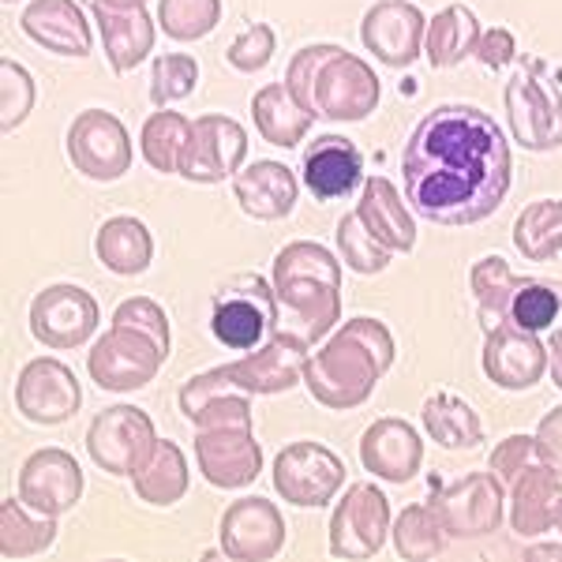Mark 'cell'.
<instances>
[{
  "instance_id": "cell-1",
  "label": "cell",
  "mask_w": 562,
  "mask_h": 562,
  "mask_svg": "<svg viewBox=\"0 0 562 562\" xmlns=\"http://www.w3.org/2000/svg\"><path fill=\"white\" fill-rule=\"evenodd\" d=\"M405 199L435 225H476L510 192V147L492 113L435 105L402 154Z\"/></svg>"
},
{
  "instance_id": "cell-2",
  "label": "cell",
  "mask_w": 562,
  "mask_h": 562,
  "mask_svg": "<svg viewBox=\"0 0 562 562\" xmlns=\"http://www.w3.org/2000/svg\"><path fill=\"white\" fill-rule=\"evenodd\" d=\"M274 334L315 346L341 323V262L315 240H293L274 256Z\"/></svg>"
},
{
  "instance_id": "cell-3",
  "label": "cell",
  "mask_w": 562,
  "mask_h": 562,
  "mask_svg": "<svg viewBox=\"0 0 562 562\" xmlns=\"http://www.w3.org/2000/svg\"><path fill=\"white\" fill-rule=\"evenodd\" d=\"M394 364V338L379 319L357 315L341 323V330L307 357L304 386L319 405L346 413L364 405L375 394V383Z\"/></svg>"
},
{
  "instance_id": "cell-4",
  "label": "cell",
  "mask_w": 562,
  "mask_h": 562,
  "mask_svg": "<svg viewBox=\"0 0 562 562\" xmlns=\"http://www.w3.org/2000/svg\"><path fill=\"white\" fill-rule=\"evenodd\" d=\"M285 87L307 113L338 124L368 121L379 105V76L341 45H304L285 68Z\"/></svg>"
},
{
  "instance_id": "cell-5",
  "label": "cell",
  "mask_w": 562,
  "mask_h": 562,
  "mask_svg": "<svg viewBox=\"0 0 562 562\" xmlns=\"http://www.w3.org/2000/svg\"><path fill=\"white\" fill-rule=\"evenodd\" d=\"M166 357L169 352L150 334L113 323V330H105L94 341V349L87 352V371L102 390L128 394V390H143L147 383H154Z\"/></svg>"
},
{
  "instance_id": "cell-6",
  "label": "cell",
  "mask_w": 562,
  "mask_h": 562,
  "mask_svg": "<svg viewBox=\"0 0 562 562\" xmlns=\"http://www.w3.org/2000/svg\"><path fill=\"white\" fill-rule=\"evenodd\" d=\"M154 420L135 405H113L87 428V454L109 476H132L154 454Z\"/></svg>"
},
{
  "instance_id": "cell-7",
  "label": "cell",
  "mask_w": 562,
  "mask_h": 562,
  "mask_svg": "<svg viewBox=\"0 0 562 562\" xmlns=\"http://www.w3.org/2000/svg\"><path fill=\"white\" fill-rule=\"evenodd\" d=\"M346 487V465L323 442H289L274 458V492L289 506L319 510Z\"/></svg>"
},
{
  "instance_id": "cell-8",
  "label": "cell",
  "mask_w": 562,
  "mask_h": 562,
  "mask_svg": "<svg viewBox=\"0 0 562 562\" xmlns=\"http://www.w3.org/2000/svg\"><path fill=\"white\" fill-rule=\"evenodd\" d=\"M65 150L76 173L102 180V184H113L132 169V135L121 124V116L105 113V109H87L71 121Z\"/></svg>"
},
{
  "instance_id": "cell-9",
  "label": "cell",
  "mask_w": 562,
  "mask_h": 562,
  "mask_svg": "<svg viewBox=\"0 0 562 562\" xmlns=\"http://www.w3.org/2000/svg\"><path fill=\"white\" fill-rule=\"evenodd\" d=\"M506 116L510 132L525 150L543 154L562 147V94L551 83H543L540 71L521 68L506 83Z\"/></svg>"
},
{
  "instance_id": "cell-10",
  "label": "cell",
  "mask_w": 562,
  "mask_h": 562,
  "mask_svg": "<svg viewBox=\"0 0 562 562\" xmlns=\"http://www.w3.org/2000/svg\"><path fill=\"white\" fill-rule=\"evenodd\" d=\"M244 158H248V132L240 121L222 113H206L192 121L184 158H180V177L192 184H222L237 177Z\"/></svg>"
},
{
  "instance_id": "cell-11",
  "label": "cell",
  "mask_w": 562,
  "mask_h": 562,
  "mask_svg": "<svg viewBox=\"0 0 562 562\" xmlns=\"http://www.w3.org/2000/svg\"><path fill=\"white\" fill-rule=\"evenodd\" d=\"M278 326V301H274V285H267L259 274L237 278L225 296L214 304V319L211 330L225 349H259V341L267 338V330Z\"/></svg>"
},
{
  "instance_id": "cell-12",
  "label": "cell",
  "mask_w": 562,
  "mask_h": 562,
  "mask_svg": "<svg viewBox=\"0 0 562 562\" xmlns=\"http://www.w3.org/2000/svg\"><path fill=\"white\" fill-rule=\"evenodd\" d=\"M390 532V498L375 484L360 480L330 514V555L371 559L383 551Z\"/></svg>"
},
{
  "instance_id": "cell-13",
  "label": "cell",
  "mask_w": 562,
  "mask_h": 562,
  "mask_svg": "<svg viewBox=\"0 0 562 562\" xmlns=\"http://www.w3.org/2000/svg\"><path fill=\"white\" fill-rule=\"evenodd\" d=\"M79 405H83V390H79L76 371L53 357L31 360L15 379V409L31 424L57 428L79 413Z\"/></svg>"
},
{
  "instance_id": "cell-14",
  "label": "cell",
  "mask_w": 562,
  "mask_h": 562,
  "mask_svg": "<svg viewBox=\"0 0 562 562\" xmlns=\"http://www.w3.org/2000/svg\"><path fill=\"white\" fill-rule=\"evenodd\" d=\"M98 301L79 285H49L31 304V334L45 349H79L98 330Z\"/></svg>"
},
{
  "instance_id": "cell-15",
  "label": "cell",
  "mask_w": 562,
  "mask_h": 562,
  "mask_svg": "<svg viewBox=\"0 0 562 562\" xmlns=\"http://www.w3.org/2000/svg\"><path fill=\"white\" fill-rule=\"evenodd\" d=\"M442 521H447L450 537L454 540H480L498 532V525L506 518V492L503 480L495 473H469L454 480L439 498Z\"/></svg>"
},
{
  "instance_id": "cell-16",
  "label": "cell",
  "mask_w": 562,
  "mask_h": 562,
  "mask_svg": "<svg viewBox=\"0 0 562 562\" xmlns=\"http://www.w3.org/2000/svg\"><path fill=\"white\" fill-rule=\"evenodd\" d=\"M20 498L42 518H60L83 498V469L60 447L34 450L20 469Z\"/></svg>"
},
{
  "instance_id": "cell-17",
  "label": "cell",
  "mask_w": 562,
  "mask_h": 562,
  "mask_svg": "<svg viewBox=\"0 0 562 562\" xmlns=\"http://www.w3.org/2000/svg\"><path fill=\"white\" fill-rule=\"evenodd\" d=\"M424 38H428V20L409 0H379L360 23L364 49L375 53V60H383L386 68H409L424 53Z\"/></svg>"
},
{
  "instance_id": "cell-18",
  "label": "cell",
  "mask_w": 562,
  "mask_h": 562,
  "mask_svg": "<svg viewBox=\"0 0 562 562\" xmlns=\"http://www.w3.org/2000/svg\"><path fill=\"white\" fill-rule=\"evenodd\" d=\"M195 461L206 484L237 492V487L256 484L262 473V447L251 428H199Z\"/></svg>"
},
{
  "instance_id": "cell-19",
  "label": "cell",
  "mask_w": 562,
  "mask_h": 562,
  "mask_svg": "<svg viewBox=\"0 0 562 562\" xmlns=\"http://www.w3.org/2000/svg\"><path fill=\"white\" fill-rule=\"evenodd\" d=\"M285 548V518L270 498H237L222 514V551L237 562H270Z\"/></svg>"
},
{
  "instance_id": "cell-20",
  "label": "cell",
  "mask_w": 562,
  "mask_h": 562,
  "mask_svg": "<svg viewBox=\"0 0 562 562\" xmlns=\"http://www.w3.org/2000/svg\"><path fill=\"white\" fill-rule=\"evenodd\" d=\"M548 371V346L537 330H525L518 323H503L487 330L484 338V375L498 390H529Z\"/></svg>"
},
{
  "instance_id": "cell-21",
  "label": "cell",
  "mask_w": 562,
  "mask_h": 562,
  "mask_svg": "<svg viewBox=\"0 0 562 562\" xmlns=\"http://www.w3.org/2000/svg\"><path fill=\"white\" fill-rule=\"evenodd\" d=\"M177 402L195 428H251V394L233 383L225 364L188 379Z\"/></svg>"
},
{
  "instance_id": "cell-22",
  "label": "cell",
  "mask_w": 562,
  "mask_h": 562,
  "mask_svg": "<svg viewBox=\"0 0 562 562\" xmlns=\"http://www.w3.org/2000/svg\"><path fill=\"white\" fill-rule=\"evenodd\" d=\"M312 346L289 338V334H274L267 346H259L256 352H248L244 360L225 364L229 379L248 394H285L296 383H304V368H307V352Z\"/></svg>"
},
{
  "instance_id": "cell-23",
  "label": "cell",
  "mask_w": 562,
  "mask_h": 562,
  "mask_svg": "<svg viewBox=\"0 0 562 562\" xmlns=\"http://www.w3.org/2000/svg\"><path fill=\"white\" fill-rule=\"evenodd\" d=\"M360 461H364L368 473H375L386 484H405L424 465L420 431L413 424L397 420V416H383L360 439Z\"/></svg>"
},
{
  "instance_id": "cell-24",
  "label": "cell",
  "mask_w": 562,
  "mask_h": 562,
  "mask_svg": "<svg viewBox=\"0 0 562 562\" xmlns=\"http://www.w3.org/2000/svg\"><path fill=\"white\" fill-rule=\"evenodd\" d=\"M304 188L319 203H334L357 192V184L364 180V154L352 147L341 135H319L312 147L304 150Z\"/></svg>"
},
{
  "instance_id": "cell-25",
  "label": "cell",
  "mask_w": 562,
  "mask_h": 562,
  "mask_svg": "<svg viewBox=\"0 0 562 562\" xmlns=\"http://www.w3.org/2000/svg\"><path fill=\"white\" fill-rule=\"evenodd\" d=\"M90 15H94L98 34H102V45H105V57H109V68H113L116 76L139 68L143 60L150 57L154 20L147 15V4L113 8V4H98L94 0Z\"/></svg>"
},
{
  "instance_id": "cell-26",
  "label": "cell",
  "mask_w": 562,
  "mask_h": 562,
  "mask_svg": "<svg viewBox=\"0 0 562 562\" xmlns=\"http://www.w3.org/2000/svg\"><path fill=\"white\" fill-rule=\"evenodd\" d=\"M233 195H237L240 211L256 222H281L293 214L301 184H296L293 169L281 161H251L233 177Z\"/></svg>"
},
{
  "instance_id": "cell-27",
  "label": "cell",
  "mask_w": 562,
  "mask_h": 562,
  "mask_svg": "<svg viewBox=\"0 0 562 562\" xmlns=\"http://www.w3.org/2000/svg\"><path fill=\"white\" fill-rule=\"evenodd\" d=\"M23 34L57 57H87L90 23L76 0H34L23 12Z\"/></svg>"
},
{
  "instance_id": "cell-28",
  "label": "cell",
  "mask_w": 562,
  "mask_h": 562,
  "mask_svg": "<svg viewBox=\"0 0 562 562\" xmlns=\"http://www.w3.org/2000/svg\"><path fill=\"white\" fill-rule=\"evenodd\" d=\"M562 503V476L555 469L525 465L521 476L510 484V529L518 537L532 540L543 537L548 529H555V514Z\"/></svg>"
},
{
  "instance_id": "cell-29",
  "label": "cell",
  "mask_w": 562,
  "mask_h": 562,
  "mask_svg": "<svg viewBox=\"0 0 562 562\" xmlns=\"http://www.w3.org/2000/svg\"><path fill=\"white\" fill-rule=\"evenodd\" d=\"M405 203H409V199H402V192H397L386 177L364 180L357 214L364 217V225L390 251H413V244H416V222Z\"/></svg>"
},
{
  "instance_id": "cell-30",
  "label": "cell",
  "mask_w": 562,
  "mask_h": 562,
  "mask_svg": "<svg viewBox=\"0 0 562 562\" xmlns=\"http://www.w3.org/2000/svg\"><path fill=\"white\" fill-rule=\"evenodd\" d=\"M251 116H256V128L262 139L281 150L301 147L304 135L312 132V124H315V113H307L285 83H267L262 90H256V98H251Z\"/></svg>"
},
{
  "instance_id": "cell-31",
  "label": "cell",
  "mask_w": 562,
  "mask_h": 562,
  "mask_svg": "<svg viewBox=\"0 0 562 562\" xmlns=\"http://www.w3.org/2000/svg\"><path fill=\"white\" fill-rule=\"evenodd\" d=\"M94 251L105 270H113V274H121V278H135L150 267L154 237L139 217L121 214V217H109L102 229H98Z\"/></svg>"
},
{
  "instance_id": "cell-32",
  "label": "cell",
  "mask_w": 562,
  "mask_h": 562,
  "mask_svg": "<svg viewBox=\"0 0 562 562\" xmlns=\"http://www.w3.org/2000/svg\"><path fill=\"white\" fill-rule=\"evenodd\" d=\"M480 34L484 31H480L473 8L450 4V8H442V12H435V20L428 23L424 57H428L431 68H458L465 57H476Z\"/></svg>"
},
{
  "instance_id": "cell-33",
  "label": "cell",
  "mask_w": 562,
  "mask_h": 562,
  "mask_svg": "<svg viewBox=\"0 0 562 562\" xmlns=\"http://www.w3.org/2000/svg\"><path fill=\"white\" fill-rule=\"evenodd\" d=\"M135 495L150 506H173L188 495V484H192V473H188V458L177 442L158 439L154 454L143 461L132 473Z\"/></svg>"
},
{
  "instance_id": "cell-34",
  "label": "cell",
  "mask_w": 562,
  "mask_h": 562,
  "mask_svg": "<svg viewBox=\"0 0 562 562\" xmlns=\"http://www.w3.org/2000/svg\"><path fill=\"white\" fill-rule=\"evenodd\" d=\"M424 431L439 442L442 450H473L484 442V424L473 405L458 394H435L420 409Z\"/></svg>"
},
{
  "instance_id": "cell-35",
  "label": "cell",
  "mask_w": 562,
  "mask_h": 562,
  "mask_svg": "<svg viewBox=\"0 0 562 562\" xmlns=\"http://www.w3.org/2000/svg\"><path fill=\"white\" fill-rule=\"evenodd\" d=\"M469 285H473V293H476L480 326H484V330H495V326L510 323V301L521 285V278L510 270V262L503 256H484L469 270Z\"/></svg>"
},
{
  "instance_id": "cell-36",
  "label": "cell",
  "mask_w": 562,
  "mask_h": 562,
  "mask_svg": "<svg viewBox=\"0 0 562 562\" xmlns=\"http://www.w3.org/2000/svg\"><path fill=\"white\" fill-rule=\"evenodd\" d=\"M514 248L529 262H548L562 251V199H537L514 222Z\"/></svg>"
},
{
  "instance_id": "cell-37",
  "label": "cell",
  "mask_w": 562,
  "mask_h": 562,
  "mask_svg": "<svg viewBox=\"0 0 562 562\" xmlns=\"http://www.w3.org/2000/svg\"><path fill=\"white\" fill-rule=\"evenodd\" d=\"M390 537H394V548L402 559L424 562V559L442 555V548H447V540H450V529H447V521H442L439 506L416 503V506H405Z\"/></svg>"
},
{
  "instance_id": "cell-38",
  "label": "cell",
  "mask_w": 562,
  "mask_h": 562,
  "mask_svg": "<svg viewBox=\"0 0 562 562\" xmlns=\"http://www.w3.org/2000/svg\"><path fill=\"white\" fill-rule=\"evenodd\" d=\"M188 135H192V121L173 113V109H158V113L147 116V124L139 132V150L154 173H180Z\"/></svg>"
},
{
  "instance_id": "cell-39",
  "label": "cell",
  "mask_w": 562,
  "mask_h": 562,
  "mask_svg": "<svg viewBox=\"0 0 562 562\" xmlns=\"http://www.w3.org/2000/svg\"><path fill=\"white\" fill-rule=\"evenodd\" d=\"M23 498H4L0 503V555L4 559H31L53 548L57 540V518H42L38 521L23 510Z\"/></svg>"
},
{
  "instance_id": "cell-40",
  "label": "cell",
  "mask_w": 562,
  "mask_h": 562,
  "mask_svg": "<svg viewBox=\"0 0 562 562\" xmlns=\"http://www.w3.org/2000/svg\"><path fill=\"white\" fill-rule=\"evenodd\" d=\"M334 237H338L341 262H346L352 274H383V270L390 267V248L368 229L364 217H360L357 211L341 217Z\"/></svg>"
},
{
  "instance_id": "cell-41",
  "label": "cell",
  "mask_w": 562,
  "mask_h": 562,
  "mask_svg": "<svg viewBox=\"0 0 562 562\" xmlns=\"http://www.w3.org/2000/svg\"><path fill=\"white\" fill-rule=\"evenodd\" d=\"M222 23V0H161L158 26L173 42H199Z\"/></svg>"
},
{
  "instance_id": "cell-42",
  "label": "cell",
  "mask_w": 562,
  "mask_h": 562,
  "mask_svg": "<svg viewBox=\"0 0 562 562\" xmlns=\"http://www.w3.org/2000/svg\"><path fill=\"white\" fill-rule=\"evenodd\" d=\"M199 83V65L188 53H161L150 68V102L169 109L180 98H188Z\"/></svg>"
},
{
  "instance_id": "cell-43",
  "label": "cell",
  "mask_w": 562,
  "mask_h": 562,
  "mask_svg": "<svg viewBox=\"0 0 562 562\" xmlns=\"http://www.w3.org/2000/svg\"><path fill=\"white\" fill-rule=\"evenodd\" d=\"M559 307H562V289L559 285H551V281H537V278H529V281L521 278L518 293H514V301H510V323L540 334L555 323Z\"/></svg>"
},
{
  "instance_id": "cell-44",
  "label": "cell",
  "mask_w": 562,
  "mask_h": 562,
  "mask_svg": "<svg viewBox=\"0 0 562 562\" xmlns=\"http://www.w3.org/2000/svg\"><path fill=\"white\" fill-rule=\"evenodd\" d=\"M34 79L23 65H15L12 57L0 60V128L15 132L31 116L34 109Z\"/></svg>"
},
{
  "instance_id": "cell-45",
  "label": "cell",
  "mask_w": 562,
  "mask_h": 562,
  "mask_svg": "<svg viewBox=\"0 0 562 562\" xmlns=\"http://www.w3.org/2000/svg\"><path fill=\"white\" fill-rule=\"evenodd\" d=\"M274 49H278L274 26H270V23H251L248 31H240L237 38L229 42L225 60H229L237 71H244V76H256V71H262L270 65Z\"/></svg>"
},
{
  "instance_id": "cell-46",
  "label": "cell",
  "mask_w": 562,
  "mask_h": 562,
  "mask_svg": "<svg viewBox=\"0 0 562 562\" xmlns=\"http://www.w3.org/2000/svg\"><path fill=\"white\" fill-rule=\"evenodd\" d=\"M113 323L135 326V330L150 334V338L169 352V319H166V312H161V304H154L150 296H132V301H124L113 312Z\"/></svg>"
},
{
  "instance_id": "cell-47",
  "label": "cell",
  "mask_w": 562,
  "mask_h": 562,
  "mask_svg": "<svg viewBox=\"0 0 562 562\" xmlns=\"http://www.w3.org/2000/svg\"><path fill=\"white\" fill-rule=\"evenodd\" d=\"M537 454V435H510L492 450V473L503 480V484H514L521 476V469L529 465V458Z\"/></svg>"
},
{
  "instance_id": "cell-48",
  "label": "cell",
  "mask_w": 562,
  "mask_h": 562,
  "mask_svg": "<svg viewBox=\"0 0 562 562\" xmlns=\"http://www.w3.org/2000/svg\"><path fill=\"white\" fill-rule=\"evenodd\" d=\"M476 57H480V65H484V68L503 71L514 57H518V42H514V34L506 31V26H492V31L480 34Z\"/></svg>"
},
{
  "instance_id": "cell-49",
  "label": "cell",
  "mask_w": 562,
  "mask_h": 562,
  "mask_svg": "<svg viewBox=\"0 0 562 562\" xmlns=\"http://www.w3.org/2000/svg\"><path fill=\"white\" fill-rule=\"evenodd\" d=\"M537 458L562 476V405H555L537 428Z\"/></svg>"
},
{
  "instance_id": "cell-50",
  "label": "cell",
  "mask_w": 562,
  "mask_h": 562,
  "mask_svg": "<svg viewBox=\"0 0 562 562\" xmlns=\"http://www.w3.org/2000/svg\"><path fill=\"white\" fill-rule=\"evenodd\" d=\"M548 371L555 379V386L562 390V334H551L548 341Z\"/></svg>"
},
{
  "instance_id": "cell-51",
  "label": "cell",
  "mask_w": 562,
  "mask_h": 562,
  "mask_svg": "<svg viewBox=\"0 0 562 562\" xmlns=\"http://www.w3.org/2000/svg\"><path fill=\"white\" fill-rule=\"evenodd\" d=\"M532 559H562V543H537V548H529Z\"/></svg>"
},
{
  "instance_id": "cell-52",
  "label": "cell",
  "mask_w": 562,
  "mask_h": 562,
  "mask_svg": "<svg viewBox=\"0 0 562 562\" xmlns=\"http://www.w3.org/2000/svg\"><path fill=\"white\" fill-rule=\"evenodd\" d=\"M98 4H113V8H135V4H147V0H98Z\"/></svg>"
},
{
  "instance_id": "cell-53",
  "label": "cell",
  "mask_w": 562,
  "mask_h": 562,
  "mask_svg": "<svg viewBox=\"0 0 562 562\" xmlns=\"http://www.w3.org/2000/svg\"><path fill=\"white\" fill-rule=\"evenodd\" d=\"M555 529L562 532V503H559V514H555Z\"/></svg>"
},
{
  "instance_id": "cell-54",
  "label": "cell",
  "mask_w": 562,
  "mask_h": 562,
  "mask_svg": "<svg viewBox=\"0 0 562 562\" xmlns=\"http://www.w3.org/2000/svg\"><path fill=\"white\" fill-rule=\"evenodd\" d=\"M4 4H15V0H4Z\"/></svg>"
}]
</instances>
